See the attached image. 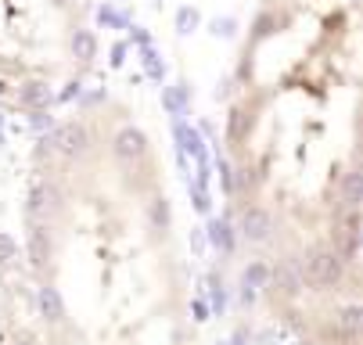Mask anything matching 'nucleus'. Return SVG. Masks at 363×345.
Listing matches in <instances>:
<instances>
[{"instance_id": "obj_4", "label": "nucleus", "mask_w": 363, "mask_h": 345, "mask_svg": "<svg viewBox=\"0 0 363 345\" xmlns=\"http://www.w3.org/2000/svg\"><path fill=\"white\" fill-rule=\"evenodd\" d=\"M37 317V295L25 285L18 241L0 230V345H44Z\"/></svg>"}, {"instance_id": "obj_3", "label": "nucleus", "mask_w": 363, "mask_h": 345, "mask_svg": "<svg viewBox=\"0 0 363 345\" xmlns=\"http://www.w3.org/2000/svg\"><path fill=\"white\" fill-rule=\"evenodd\" d=\"M83 61V0H0V86H58L79 76Z\"/></svg>"}, {"instance_id": "obj_1", "label": "nucleus", "mask_w": 363, "mask_h": 345, "mask_svg": "<svg viewBox=\"0 0 363 345\" xmlns=\"http://www.w3.org/2000/svg\"><path fill=\"white\" fill-rule=\"evenodd\" d=\"M363 0H259L223 112L237 234L313 345H356Z\"/></svg>"}, {"instance_id": "obj_2", "label": "nucleus", "mask_w": 363, "mask_h": 345, "mask_svg": "<svg viewBox=\"0 0 363 345\" xmlns=\"http://www.w3.org/2000/svg\"><path fill=\"white\" fill-rule=\"evenodd\" d=\"M25 223L54 345H180L166 155L130 105L94 101L37 141Z\"/></svg>"}]
</instances>
